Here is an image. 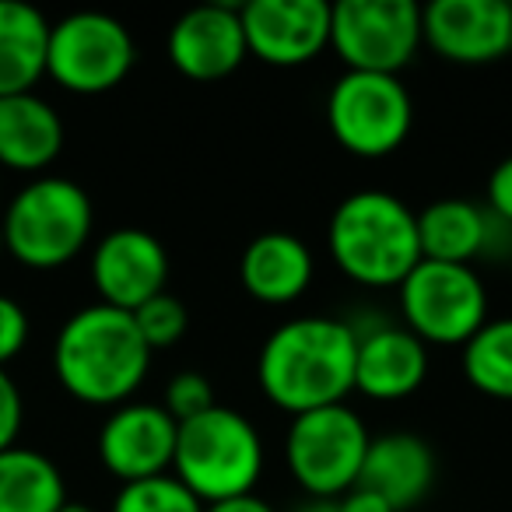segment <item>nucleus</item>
I'll use <instances>...</instances> for the list:
<instances>
[{
    "label": "nucleus",
    "mask_w": 512,
    "mask_h": 512,
    "mask_svg": "<svg viewBox=\"0 0 512 512\" xmlns=\"http://www.w3.org/2000/svg\"><path fill=\"white\" fill-rule=\"evenodd\" d=\"M151 355L155 351L137 334L134 316L95 302L60 327L53 344V372L81 404L120 407L148 379Z\"/></svg>",
    "instance_id": "obj_2"
},
{
    "label": "nucleus",
    "mask_w": 512,
    "mask_h": 512,
    "mask_svg": "<svg viewBox=\"0 0 512 512\" xmlns=\"http://www.w3.org/2000/svg\"><path fill=\"white\" fill-rule=\"evenodd\" d=\"M484 207L495 214L498 221L512 228V155L491 169L488 186H484Z\"/></svg>",
    "instance_id": "obj_29"
},
{
    "label": "nucleus",
    "mask_w": 512,
    "mask_h": 512,
    "mask_svg": "<svg viewBox=\"0 0 512 512\" xmlns=\"http://www.w3.org/2000/svg\"><path fill=\"white\" fill-rule=\"evenodd\" d=\"M435 449L414 432H386L372 435L365 449L358 488L376 491L393 512H411L428 498L435 484Z\"/></svg>",
    "instance_id": "obj_18"
},
{
    "label": "nucleus",
    "mask_w": 512,
    "mask_h": 512,
    "mask_svg": "<svg viewBox=\"0 0 512 512\" xmlns=\"http://www.w3.org/2000/svg\"><path fill=\"white\" fill-rule=\"evenodd\" d=\"M204 512H278V509L253 491V495H239V498H228V502L204 505Z\"/></svg>",
    "instance_id": "obj_31"
},
{
    "label": "nucleus",
    "mask_w": 512,
    "mask_h": 512,
    "mask_svg": "<svg viewBox=\"0 0 512 512\" xmlns=\"http://www.w3.org/2000/svg\"><path fill=\"white\" fill-rule=\"evenodd\" d=\"M60 512H95V509H92V505H85V502H67Z\"/></svg>",
    "instance_id": "obj_33"
},
{
    "label": "nucleus",
    "mask_w": 512,
    "mask_h": 512,
    "mask_svg": "<svg viewBox=\"0 0 512 512\" xmlns=\"http://www.w3.org/2000/svg\"><path fill=\"white\" fill-rule=\"evenodd\" d=\"M512 4L505 0H432L421 8V43L460 67L495 64L509 53Z\"/></svg>",
    "instance_id": "obj_11"
},
{
    "label": "nucleus",
    "mask_w": 512,
    "mask_h": 512,
    "mask_svg": "<svg viewBox=\"0 0 512 512\" xmlns=\"http://www.w3.org/2000/svg\"><path fill=\"white\" fill-rule=\"evenodd\" d=\"M358 337L348 316H295L267 334L256 379L274 407L285 414H309L348 404L355 393Z\"/></svg>",
    "instance_id": "obj_1"
},
{
    "label": "nucleus",
    "mask_w": 512,
    "mask_h": 512,
    "mask_svg": "<svg viewBox=\"0 0 512 512\" xmlns=\"http://www.w3.org/2000/svg\"><path fill=\"white\" fill-rule=\"evenodd\" d=\"M316 274L313 249L292 232L256 235L239 256V281L264 306H292L309 292Z\"/></svg>",
    "instance_id": "obj_19"
},
{
    "label": "nucleus",
    "mask_w": 512,
    "mask_h": 512,
    "mask_svg": "<svg viewBox=\"0 0 512 512\" xmlns=\"http://www.w3.org/2000/svg\"><path fill=\"white\" fill-rule=\"evenodd\" d=\"M130 316H134L137 334L144 337V344H148L151 351L176 348L186 337V327H190V313H186L183 299H176V295H169V292L148 299Z\"/></svg>",
    "instance_id": "obj_25"
},
{
    "label": "nucleus",
    "mask_w": 512,
    "mask_h": 512,
    "mask_svg": "<svg viewBox=\"0 0 512 512\" xmlns=\"http://www.w3.org/2000/svg\"><path fill=\"white\" fill-rule=\"evenodd\" d=\"M169 253L144 228H116L102 235L92 253V285L102 306L134 313L165 292Z\"/></svg>",
    "instance_id": "obj_15"
},
{
    "label": "nucleus",
    "mask_w": 512,
    "mask_h": 512,
    "mask_svg": "<svg viewBox=\"0 0 512 512\" xmlns=\"http://www.w3.org/2000/svg\"><path fill=\"white\" fill-rule=\"evenodd\" d=\"M400 320L425 348H463L488 316V288L474 267L421 260L397 288Z\"/></svg>",
    "instance_id": "obj_7"
},
{
    "label": "nucleus",
    "mask_w": 512,
    "mask_h": 512,
    "mask_svg": "<svg viewBox=\"0 0 512 512\" xmlns=\"http://www.w3.org/2000/svg\"><path fill=\"white\" fill-rule=\"evenodd\" d=\"M109 512H204V502L179 477L162 474L120 484Z\"/></svg>",
    "instance_id": "obj_24"
},
{
    "label": "nucleus",
    "mask_w": 512,
    "mask_h": 512,
    "mask_svg": "<svg viewBox=\"0 0 512 512\" xmlns=\"http://www.w3.org/2000/svg\"><path fill=\"white\" fill-rule=\"evenodd\" d=\"M295 512H337V502H323V498H306Z\"/></svg>",
    "instance_id": "obj_32"
},
{
    "label": "nucleus",
    "mask_w": 512,
    "mask_h": 512,
    "mask_svg": "<svg viewBox=\"0 0 512 512\" xmlns=\"http://www.w3.org/2000/svg\"><path fill=\"white\" fill-rule=\"evenodd\" d=\"M239 18L249 57L271 67H306L330 50L327 0H249Z\"/></svg>",
    "instance_id": "obj_12"
},
{
    "label": "nucleus",
    "mask_w": 512,
    "mask_h": 512,
    "mask_svg": "<svg viewBox=\"0 0 512 512\" xmlns=\"http://www.w3.org/2000/svg\"><path fill=\"white\" fill-rule=\"evenodd\" d=\"M50 22L25 0H0V99L22 95L46 78Z\"/></svg>",
    "instance_id": "obj_21"
},
{
    "label": "nucleus",
    "mask_w": 512,
    "mask_h": 512,
    "mask_svg": "<svg viewBox=\"0 0 512 512\" xmlns=\"http://www.w3.org/2000/svg\"><path fill=\"white\" fill-rule=\"evenodd\" d=\"M179 425L162 404L127 400L99 428V460L120 484L148 481L172 470Z\"/></svg>",
    "instance_id": "obj_13"
},
{
    "label": "nucleus",
    "mask_w": 512,
    "mask_h": 512,
    "mask_svg": "<svg viewBox=\"0 0 512 512\" xmlns=\"http://www.w3.org/2000/svg\"><path fill=\"white\" fill-rule=\"evenodd\" d=\"M327 253L362 288H400L421 264L418 214L390 190L348 193L327 225Z\"/></svg>",
    "instance_id": "obj_3"
},
{
    "label": "nucleus",
    "mask_w": 512,
    "mask_h": 512,
    "mask_svg": "<svg viewBox=\"0 0 512 512\" xmlns=\"http://www.w3.org/2000/svg\"><path fill=\"white\" fill-rule=\"evenodd\" d=\"M29 341V316L15 299L0 295V369L18 355Z\"/></svg>",
    "instance_id": "obj_27"
},
{
    "label": "nucleus",
    "mask_w": 512,
    "mask_h": 512,
    "mask_svg": "<svg viewBox=\"0 0 512 512\" xmlns=\"http://www.w3.org/2000/svg\"><path fill=\"white\" fill-rule=\"evenodd\" d=\"M64 151V120L36 92L0 99V165L15 172H43Z\"/></svg>",
    "instance_id": "obj_20"
},
{
    "label": "nucleus",
    "mask_w": 512,
    "mask_h": 512,
    "mask_svg": "<svg viewBox=\"0 0 512 512\" xmlns=\"http://www.w3.org/2000/svg\"><path fill=\"white\" fill-rule=\"evenodd\" d=\"M372 432L348 404L295 414L285 432V463L309 498L337 502L358 484Z\"/></svg>",
    "instance_id": "obj_6"
},
{
    "label": "nucleus",
    "mask_w": 512,
    "mask_h": 512,
    "mask_svg": "<svg viewBox=\"0 0 512 512\" xmlns=\"http://www.w3.org/2000/svg\"><path fill=\"white\" fill-rule=\"evenodd\" d=\"M137 46L123 22L102 11H78L50 25L46 74L64 92L102 95L113 92L134 71Z\"/></svg>",
    "instance_id": "obj_10"
},
{
    "label": "nucleus",
    "mask_w": 512,
    "mask_h": 512,
    "mask_svg": "<svg viewBox=\"0 0 512 512\" xmlns=\"http://www.w3.org/2000/svg\"><path fill=\"white\" fill-rule=\"evenodd\" d=\"M25 404L22 393H18L15 379L0 369V453L11 446H18V432H22Z\"/></svg>",
    "instance_id": "obj_28"
},
{
    "label": "nucleus",
    "mask_w": 512,
    "mask_h": 512,
    "mask_svg": "<svg viewBox=\"0 0 512 512\" xmlns=\"http://www.w3.org/2000/svg\"><path fill=\"white\" fill-rule=\"evenodd\" d=\"M421 260L474 267V260H502L512 253V228L484 204L442 197L418 214Z\"/></svg>",
    "instance_id": "obj_17"
},
{
    "label": "nucleus",
    "mask_w": 512,
    "mask_h": 512,
    "mask_svg": "<svg viewBox=\"0 0 512 512\" xmlns=\"http://www.w3.org/2000/svg\"><path fill=\"white\" fill-rule=\"evenodd\" d=\"M0 253H8V249H4V228H0Z\"/></svg>",
    "instance_id": "obj_34"
},
{
    "label": "nucleus",
    "mask_w": 512,
    "mask_h": 512,
    "mask_svg": "<svg viewBox=\"0 0 512 512\" xmlns=\"http://www.w3.org/2000/svg\"><path fill=\"white\" fill-rule=\"evenodd\" d=\"M330 137L355 158H386L411 137L414 102L397 74L344 71L327 95Z\"/></svg>",
    "instance_id": "obj_8"
},
{
    "label": "nucleus",
    "mask_w": 512,
    "mask_h": 512,
    "mask_svg": "<svg viewBox=\"0 0 512 512\" xmlns=\"http://www.w3.org/2000/svg\"><path fill=\"white\" fill-rule=\"evenodd\" d=\"M64 505L67 484L50 456L25 446L0 453V512H60Z\"/></svg>",
    "instance_id": "obj_22"
},
{
    "label": "nucleus",
    "mask_w": 512,
    "mask_h": 512,
    "mask_svg": "<svg viewBox=\"0 0 512 512\" xmlns=\"http://www.w3.org/2000/svg\"><path fill=\"white\" fill-rule=\"evenodd\" d=\"M463 376L491 400H512V316L488 320L460 348Z\"/></svg>",
    "instance_id": "obj_23"
},
{
    "label": "nucleus",
    "mask_w": 512,
    "mask_h": 512,
    "mask_svg": "<svg viewBox=\"0 0 512 512\" xmlns=\"http://www.w3.org/2000/svg\"><path fill=\"white\" fill-rule=\"evenodd\" d=\"M358 337L355 348V393L376 404H397L418 393L428 379V348L404 327L390 320H348Z\"/></svg>",
    "instance_id": "obj_14"
},
{
    "label": "nucleus",
    "mask_w": 512,
    "mask_h": 512,
    "mask_svg": "<svg viewBox=\"0 0 512 512\" xmlns=\"http://www.w3.org/2000/svg\"><path fill=\"white\" fill-rule=\"evenodd\" d=\"M0 228L4 249L18 264L32 271H57L88 246L95 207L74 179L39 176L11 197Z\"/></svg>",
    "instance_id": "obj_5"
},
{
    "label": "nucleus",
    "mask_w": 512,
    "mask_h": 512,
    "mask_svg": "<svg viewBox=\"0 0 512 512\" xmlns=\"http://www.w3.org/2000/svg\"><path fill=\"white\" fill-rule=\"evenodd\" d=\"M264 463V439L242 411L214 404L179 425L172 477H179L204 505L253 495L264 477Z\"/></svg>",
    "instance_id": "obj_4"
},
{
    "label": "nucleus",
    "mask_w": 512,
    "mask_h": 512,
    "mask_svg": "<svg viewBox=\"0 0 512 512\" xmlns=\"http://www.w3.org/2000/svg\"><path fill=\"white\" fill-rule=\"evenodd\" d=\"M337 512H393V505L383 502L376 491H365L355 484L348 495L337 498Z\"/></svg>",
    "instance_id": "obj_30"
},
{
    "label": "nucleus",
    "mask_w": 512,
    "mask_h": 512,
    "mask_svg": "<svg viewBox=\"0 0 512 512\" xmlns=\"http://www.w3.org/2000/svg\"><path fill=\"white\" fill-rule=\"evenodd\" d=\"M169 64L190 81H225L246 64V32L235 4H204L179 15L165 39Z\"/></svg>",
    "instance_id": "obj_16"
},
{
    "label": "nucleus",
    "mask_w": 512,
    "mask_h": 512,
    "mask_svg": "<svg viewBox=\"0 0 512 512\" xmlns=\"http://www.w3.org/2000/svg\"><path fill=\"white\" fill-rule=\"evenodd\" d=\"M214 404H218V400H214V386H211V379H207L204 372H193V369L176 372V376L169 379V386H165L162 407L172 414V421H176V425H183V421L211 411Z\"/></svg>",
    "instance_id": "obj_26"
},
{
    "label": "nucleus",
    "mask_w": 512,
    "mask_h": 512,
    "mask_svg": "<svg viewBox=\"0 0 512 512\" xmlns=\"http://www.w3.org/2000/svg\"><path fill=\"white\" fill-rule=\"evenodd\" d=\"M330 50L344 71L397 74L421 50L414 0H337L330 4Z\"/></svg>",
    "instance_id": "obj_9"
},
{
    "label": "nucleus",
    "mask_w": 512,
    "mask_h": 512,
    "mask_svg": "<svg viewBox=\"0 0 512 512\" xmlns=\"http://www.w3.org/2000/svg\"><path fill=\"white\" fill-rule=\"evenodd\" d=\"M509 53H512V36H509Z\"/></svg>",
    "instance_id": "obj_35"
}]
</instances>
